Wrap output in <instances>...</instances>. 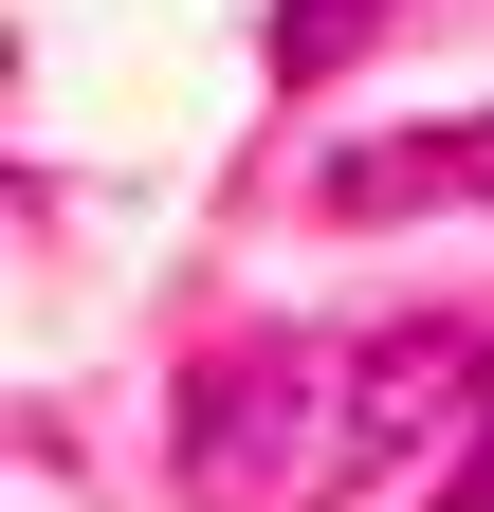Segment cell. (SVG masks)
Returning a JSON list of instances; mask_svg holds the SVG:
<instances>
[{
    "label": "cell",
    "instance_id": "3",
    "mask_svg": "<svg viewBox=\"0 0 494 512\" xmlns=\"http://www.w3.org/2000/svg\"><path fill=\"white\" fill-rule=\"evenodd\" d=\"M385 19H403V0H275V74H293V92H330Z\"/></svg>",
    "mask_w": 494,
    "mask_h": 512
},
{
    "label": "cell",
    "instance_id": "1",
    "mask_svg": "<svg viewBox=\"0 0 494 512\" xmlns=\"http://www.w3.org/2000/svg\"><path fill=\"white\" fill-rule=\"evenodd\" d=\"M494 348L476 330H312V348H220L183 384V494L202 512H330L348 476L421 458V439L458 421V384Z\"/></svg>",
    "mask_w": 494,
    "mask_h": 512
},
{
    "label": "cell",
    "instance_id": "2",
    "mask_svg": "<svg viewBox=\"0 0 494 512\" xmlns=\"http://www.w3.org/2000/svg\"><path fill=\"white\" fill-rule=\"evenodd\" d=\"M403 202H494V110L476 128H385L330 165V220H403Z\"/></svg>",
    "mask_w": 494,
    "mask_h": 512
},
{
    "label": "cell",
    "instance_id": "4",
    "mask_svg": "<svg viewBox=\"0 0 494 512\" xmlns=\"http://www.w3.org/2000/svg\"><path fill=\"white\" fill-rule=\"evenodd\" d=\"M458 512H494V439H476V476H458Z\"/></svg>",
    "mask_w": 494,
    "mask_h": 512
}]
</instances>
